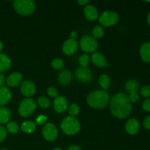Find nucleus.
Here are the masks:
<instances>
[{
	"mask_svg": "<svg viewBox=\"0 0 150 150\" xmlns=\"http://www.w3.org/2000/svg\"><path fill=\"white\" fill-rule=\"evenodd\" d=\"M131 103L127 94H116L110 101V109L111 114L117 118H126L130 115L132 111Z\"/></svg>",
	"mask_w": 150,
	"mask_h": 150,
	"instance_id": "nucleus-1",
	"label": "nucleus"
},
{
	"mask_svg": "<svg viewBox=\"0 0 150 150\" xmlns=\"http://www.w3.org/2000/svg\"><path fill=\"white\" fill-rule=\"evenodd\" d=\"M89 106L97 109L103 108L109 102V95L105 90H96L88 95L86 98Z\"/></svg>",
	"mask_w": 150,
	"mask_h": 150,
	"instance_id": "nucleus-2",
	"label": "nucleus"
},
{
	"mask_svg": "<svg viewBox=\"0 0 150 150\" xmlns=\"http://www.w3.org/2000/svg\"><path fill=\"white\" fill-rule=\"evenodd\" d=\"M60 127H61L62 130L66 135H69V136L76 135V133H79L81 128L79 120L70 116L65 117L62 120Z\"/></svg>",
	"mask_w": 150,
	"mask_h": 150,
	"instance_id": "nucleus-3",
	"label": "nucleus"
},
{
	"mask_svg": "<svg viewBox=\"0 0 150 150\" xmlns=\"http://www.w3.org/2000/svg\"><path fill=\"white\" fill-rule=\"evenodd\" d=\"M15 10L21 16H29L35 10V2L32 0H16L13 2Z\"/></svg>",
	"mask_w": 150,
	"mask_h": 150,
	"instance_id": "nucleus-4",
	"label": "nucleus"
},
{
	"mask_svg": "<svg viewBox=\"0 0 150 150\" xmlns=\"http://www.w3.org/2000/svg\"><path fill=\"white\" fill-rule=\"evenodd\" d=\"M37 107V104L34 100L31 98H25L22 100L18 105V113L21 117H29Z\"/></svg>",
	"mask_w": 150,
	"mask_h": 150,
	"instance_id": "nucleus-5",
	"label": "nucleus"
},
{
	"mask_svg": "<svg viewBox=\"0 0 150 150\" xmlns=\"http://www.w3.org/2000/svg\"><path fill=\"white\" fill-rule=\"evenodd\" d=\"M79 45L84 52L93 53L98 49V42L93 37L90 35H84L81 39Z\"/></svg>",
	"mask_w": 150,
	"mask_h": 150,
	"instance_id": "nucleus-6",
	"label": "nucleus"
},
{
	"mask_svg": "<svg viewBox=\"0 0 150 150\" xmlns=\"http://www.w3.org/2000/svg\"><path fill=\"white\" fill-rule=\"evenodd\" d=\"M119 20L120 16L114 11H105L99 17L100 23L104 26H114Z\"/></svg>",
	"mask_w": 150,
	"mask_h": 150,
	"instance_id": "nucleus-7",
	"label": "nucleus"
},
{
	"mask_svg": "<svg viewBox=\"0 0 150 150\" xmlns=\"http://www.w3.org/2000/svg\"><path fill=\"white\" fill-rule=\"evenodd\" d=\"M42 133L44 139L48 142H54L58 136V130L57 127L51 123H47L44 125Z\"/></svg>",
	"mask_w": 150,
	"mask_h": 150,
	"instance_id": "nucleus-8",
	"label": "nucleus"
},
{
	"mask_svg": "<svg viewBox=\"0 0 150 150\" xmlns=\"http://www.w3.org/2000/svg\"><path fill=\"white\" fill-rule=\"evenodd\" d=\"M76 77L79 81L83 83L89 82L92 79V73L87 67H80L76 70Z\"/></svg>",
	"mask_w": 150,
	"mask_h": 150,
	"instance_id": "nucleus-9",
	"label": "nucleus"
},
{
	"mask_svg": "<svg viewBox=\"0 0 150 150\" xmlns=\"http://www.w3.org/2000/svg\"><path fill=\"white\" fill-rule=\"evenodd\" d=\"M78 48H79V44H78L77 41L76 40L70 38V39L67 40L63 44L62 51L66 55L70 56L76 52Z\"/></svg>",
	"mask_w": 150,
	"mask_h": 150,
	"instance_id": "nucleus-10",
	"label": "nucleus"
},
{
	"mask_svg": "<svg viewBox=\"0 0 150 150\" xmlns=\"http://www.w3.org/2000/svg\"><path fill=\"white\" fill-rule=\"evenodd\" d=\"M21 92L27 98L32 97L36 92V86L32 81H25L21 85Z\"/></svg>",
	"mask_w": 150,
	"mask_h": 150,
	"instance_id": "nucleus-11",
	"label": "nucleus"
},
{
	"mask_svg": "<svg viewBox=\"0 0 150 150\" xmlns=\"http://www.w3.org/2000/svg\"><path fill=\"white\" fill-rule=\"evenodd\" d=\"M54 109L57 113H63L68 108L67 99L63 96H58L55 98L53 103Z\"/></svg>",
	"mask_w": 150,
	"mask_h": 150,
	"instance_id": "nucleus-12",
	"label": "nucleus"
},
{
	"mask_svg": "<svg viewBox=\"0 0 150 150\" xmlns=\"http://www.w3.org/2000/svg\"><path fill=\"white\" fill-rule=\"evenodd\" d=\"M83 13H84L85 18L88 21L96 20L99 16L98 9L92 4H87L86 6H85Z\"/></svg>",
	"mask_w": 150,
	"mask_h": 150,
	"instance_id": "nucleus-13",
	"label": "nucleus"
},
{
	"mask_svg": "<svg viewBox=\"0 0 150 150\" xmlns=\"http://www.w3.org/2000/svg\"><path fill=\"white\" fill-rule=\"evenodd\" d=\"M140 129V124L136 119H130L125 125V130L128 134L136 135Z\"/></svg>",
	"mask_w": 150,
	"mask_h": 150,
	"instance_id": "nucleus-14",
	"label": "nucleus"
},
{
	"mask_svg": "<svg viewBox=\"0 0 150 150\" xmlns=\"http://www.w3.org/2000/svg\"><path fill=\"white\" fill-rule=\"evenodd\" d=\"M22 79H23V76H22L21 73L15 72L7 76V79H6V83L10 87H16L18 85L20 84Z\"/></svg>",
	"mask_w": 150,
	"mask_h": 150,
	"instance_id": "nucleus-15",
	"label": "nucleus"
},
{
	"mask_svg": "<svg viewBox=\"0 0 150 150\" xmlns=\"http://www.w3.org/2000/svg\"><path fill=\"white\" fill-rule=\"evenodd\" d=\"M73 79V75L72 73L69 70H61L58 76V81L59 83L62 85V86H67L70 84Z\"/></svg>",
	"mask_w": 150,
	"mask_h": 150,
	"instance_id": "nucleus-16",
	"label": "nucleus"
},
{
	"mask_svg": "<svg viewBox=\"0 0 150 150\" xmlns=\"http://www.w3.org/2000/svg\"><path fill=\"white\" fill-rule=\"evenodd\" d=\"M12 98V93L7 86L0 87V106L6 105L10 102Z\"/></svg>",
	"mask_w": 150,
	"mask_h": 150,
	"instance_id": "nucleus-17",
	"label": "nucleus"
},
{
	"mask_svg": "<svg viewBox=\"0 0 150 150\" xmlns=\"http://www.w3.org/2000/svg\"><path fill=\"white\" fill-rule=\"evenodd\" d=\"M139 54L144 62L146 63L150 62V41L142 44L139 50Z\"/></svg>",
	"mask_w": 150,
	"mask_h": 150,
	"instance_id": "nucleus-18",
	"label": "nucleus"
},
{
	"mask_svg": "<svg viewBox=\"0 0 150 150\" xmlns=\"http://www.w3.org/2000/svg\"><path fill=\"white\" fill-rule=\"evenodd\" d=\"M91 59H92V63H93L95 66H97V67H103L107 65V62L106 60H105V57H104L101 53L94 52L93 54H92Z\"/></svg>",
	"mask_w": 150,
	"mask_h": 150,
	"instance_id": "nucleus-19",
	"label": "nucleus"
},
{
	"mask_svg": "<svg viewBox=\"0 0 150 150\" xmlns=\"http://www.w3.org/2000/svg\"><path fill=\"white\" fill-rule=\"evenodd\" d=\"M11 67V61L6 54H0V73L7 71Z\"/></svg>",
	"mask_w": 150,
	"mask_h": 150,
	"instance_id": "nucleus-20",
	"label": "nucleus"
},
{
	"mask_svg": "<svg viewBox=\"0 0 150 150\" xmlns=\"http://www.w3.org/2000/svg\"><path fill=\"white\" fill-rule=\"evenodd\" d=\"M139 88V82L134 79H129L125 84V89L129 94L133 93V92H137Z\"/></svg>",
	"mask_w": 150,
	"mask_h": 150,
	"instance_id": "nucleus-21",
	"label": "nucleus"
},
{
	"mask_svg": "<svg viewBox=\"0 0 150 150\" xmlns=\"http://www.w3.org/2000/svg\"><path fill=\"white\" fill-rule=\"evenodd\" d=\"M10 111L7 107H0V125H4L7 123L10 118Z\"/></svg>",
	"mask_w": 150,
	"mask_h": 150,
	"instance_id": "nucleus-22",
	"label": "nucleus"
},
{
	"mask_svg": "<svg viewBox=\"0 0 150 150\" xmlns=\"http://www.w3.org/2000/svg\"><path fill=\"white\" fill-rule=\"evenodd\" d=\"M21 127L24 133H32L36 129V125L32 121H25L22 123Z\"/></svg>",
	"mask_w": 150,
	"mask_h": 150,
	"instance_id": "nucleus-23",
	"label": "nucleus"
},
{
	"mask_svg": "<svg viewBox=\"0 0 150 150\" xmlns=\"http://www.w3.org/2000/svg\"><path fill=\"white\" fill-rule=\"evenodd\" d=\"M99 84L103 89V90H105L108 89L111 84V81L109 77L106 74H102L99 77Z\"/></svg>",
	"mask_w": 150,
	"mask_h": 150,
	"instance_id": "nucleus-24",
	"label": "nucleus"
},
{
	"mask_svg": "<svg viewBox=\"0 0 150 150\" xmlns=\"http://www.w3.org/2000/svg\"><path fill=\"white\" fill-rule=\"evenodd\" d=\"M104 35V29L101 26H96L92 29V37L96 39L101 38Z\"/></svg>",
	"mask_w": 150,
	"mask_h": 150,
	"instance_id": "nucleus-25",
	"label": "nucleus"
},
{
	"mask_svg": "<svg viewBox=\"0 0 150 150\" xmlns=\"http://www.w3.org/2000/svg\"><path fill=\"white\" fill-rule=\"evenodd\" d=\"M18 130H19L18 125L17 123L15 122L11 121V122H8L7 123L6 130H7L9 133L14 134V133H17V132L18 131Z\"/></svg>",
	"mask_w": 150,
	"mask_h": 150,
	"instance_id": "nucleus-26",
	"label": "nucleus"
},
{
	"mask_svg": "<svg viewBox=\"0 0 150 150\" xmlns=\"http://www.w3.org/2000/svg\"><path fill=\"white\" fill-rule=\"evenodd\" d=\"M51 67L57 70H62L64 67V62L60 58H55L51 62Z\"/></svg>",
	"mask_w": 150,
	"mask_h": 150,
	"instance_id": "nucleus-27",
	"label": "nucleus"
},
{
	"mask_svg": "<svg viewBox=\"0 0 150 150\" xmlns=\"http://www.w3.org/2000/svg\"><path fill=\"white\" fill-rule=\"evenodd\" d=\"M38 103L42 108H48L51 105V101L46 97H40L38 99Z\"/></svg>",
	"mask_w": 150,
	"mask_h": 150,
	"instance_id": "nucleus-28",
	"label": "nucleus"
},
{
	"mask_svg": "<svg viewBox=\"0 0 150 150\" xmlns=\"http://www.w3.org/2000/svg\"><path fill=\"white\" fill-rule=\"evenodd\" d=\"M79 106L76 103H73L71 105H70L67 108V111H68L69 114L70 115V117H75L76 115H78L79 113Z\"/></svg>",
	"mask_w": 150,
	"mask_h": 150,
	"instance_id": "nucleus-29",
	"label": "nucleus"
},
{
	"mask_svg": "<svg viewBox=\"0 0 150 150\" xmlns=\"http://www.w3.org/2000/svg\"><path fill=\"white\" fill-rule=\"evenodd\" d=\"M79 62L80 64L81 67H87L89 63V57L87 54H82L79 57Z\"/></svg>",
	"mask_w": 150,
	"mask_h": 150,
	"instance_id": "nucleus-30",
	"label": "nucleus"
},
{
	"mask_svg": "<svg viewBox=\"0 0 150 150\" xmlns=\"http://www.w3.org/2000/svg\"><path fill=\"white\" fill-rule=\"evenodd\" d=\"M141 94L143 97L146 98H149L150 97V86L146 85L142 87V90H141Z\"/></svg>",
	"mask_w": 150,
	"mask_h": 150,
	"instance_id": "nucleus-31",
	"label": "nucleus"
},
{
	"mask_svg": "<svg viewBox=\"0 0 150 150\" xmlns=\"http://www.w3.org/2000/svg\"><path fill=\"white\" fill-rule=\"evenodd\" d=\"M47 92H48V95L51 98H57L58 97V90L56 89L54 86H50L49 88L47 90Z\"/></svg>",
	"mask_w": 150,
	"mask_h": 150,
	"instance_id": "nucleus-32",
	"label": "nucleus"
},
{
	"mask_svg": "<svg viewBox=\"0 0 150 150\" xmlns=\"http://www.w3.org/2000/svg\"><path fill=\"white\" fill-rule=\"evenodd\" d=\"M142 108L146 112H150V98H146L143 101Z\"/></svg>",
	"mask_w": 150,
	"mask_h": 150,
	"instance_id": "nucleus-33",
	"label": "nucleus"
},
{
	"mask_svg": "<svg viewBox=\"0 0 150 150\" xmlns=\"http://www.w3.org/2000/svg\"><path fill=\"white\" fill-rule=\"evenodd\" d=\"M47 122V117L44 115H40L37 117L35 123H37L39 125H42L45 124Z\"/></svg>",
	"mask_w": 150,
	"mask_h": 150,
	"instance_id": "nucleus-34",
	"label": "nucleus"
},
{
	"mask_svg": "<svg viewBox=\"0 0 150 150\" xmlns=\"http://www.w3.org/2000/svg\"><path fill=\"white\" fill-rule=\"evenodd\" d=\"M128 97L131 103H136L139 100V95L138 92H133V93L129 94Z\"/></svg>",
	"mask_w": 150,
	"mask_h": 150,
	"instance_id": "nucleus-35",
	"label": "nucleus"
},
{
	"mask_svg": "<svg viewBox=\"0 0 150 150\" xmlns=\"http://www.w3.org/2000/svg\"><path fill=\"white\" fill-rule=\"evenodd\" d=\"M7 137V130L2 126H0V143L3 142Z\"/></svg>",
	"mask_w": 150,
	"mask_h": 150,
	"instance_id": "nucleus-36",
	"label": "nucleus"
},
{
	"mask_svg": "<svg viewBox=\"0 0 150 150\" xmlns=\"http://www.w3.org/2000/svg\"><path fill=\"white\" fill-rule=\"evenodd\" d=\"M144 127L146 129V130H150V116L145 117L143 122Z\"/></svg>",
	"mask_w": 150,
	"mask_h": 150,
	"instance_id": "nucleus-37",
	"label": "nucleus"
},
{
	"mask_svg": "<svg viewBox=\"0 0 150 150\" xmlns=\"http://www.w3.org/2000/svg\"><path fill=\"white\" fill-rule=\"evenodd\" d=\"M78 3H79L80 5L86 6L89 3V0H79V1H78Z\"/></svg>",
	"mask_w": 150,
	"mask_h": 150,
	"instance_id": "nucleus-38",
	"label": "nucleus"
},
{
	"mask_svg": "<svg viewBox=\"0 0 150 150\" xmlns=\"http://www.w3.org/2000/svg\"><path fill=\"white\" fill-rule=\"evenodd\" d=\"M4 83H5V79H4V76H3L1 73H0V87L4 86Z\"/></svg>",
	"mask_w": 150,
	"mask_h": 150,
	"instance_id": "nucleus-39",
	"label": "nucleus"
},
{
	"mask_svg": "<svg viewBox=\"0 0 150 150\" xmlns=\"http://www.w3.org/2000/svg\"><path fill=\"white\" fill-rule=\"evenodd\" d=\"M67 150H82V149L80 146H77V145H73V146H70V147L67 148Z\"/></svg>",
	"mask_w": 150,
	"mask_h": 150,
	"instance_id": "nucleus-40",
	"label": "nucleus"
},
{
	"mask_svg": "<svg viewBox=\"0 0 150 150\" xmlns=\"http://www.w3.org/2000/svg\"><path fill=\"white\" fill-rule=\"evenodd\" d=\"M76 37H77V32H75V31L72 32V33H71V39L76 40Z\"/></svg>",
	"mask_w": 150,
	"mask_h": 150,
	"instance_id": "nucleus-41",
	"label": "nucleus"
},
{
	"mask_svg": "<svg viewBox=\"0 0 150 150\" xmlns=\"http://www.w3.org/2000/svg\"><path fill=\"white\" fill-rule=\"evenodd\" d=\"M146 20H147V23L150 26V12L149 13V14H148L147 16V18H146Z\"/></svg>",
	"mask_w": 150,
	"mask_h": 150,
	"instance_id": "nucleus-42",
	"label": "nucleus"
},
{
	"mask_svg": "<svg viewBox=\"0 0 150 150\" xmlns=\"http://www.w3.org/2000/svg\"><path fill=\"white\" fill-rule=\"evenodd\" d=\"M2 49H3V44L2 42H1V41L0 40V52L2 51Z\"/></svg>",
	"mask_w": 150,
	"mask_h": 150,
	"instance_id": "nucleus-43",
	"label": "nucleus"
},
{
	"mask_svg": "<svg viewBox=\"0 0 150 150\" xmlns=\"http://www.w3.org/2000/svg\"><path fill=\"white\" fill-rule=\"evenodd\" d=\"M53 150H62V149H60V148H58V147H57V148H54V149Z\"/></svg>",
	"mask_w": 150,
	"mask_h": 150,
	"instance_id": "nucleus-44",
	"label": "nucleus"
},
{
	"mask_svg": "<svg viewBox=\"0 0 150 150\" xmlns=\"http://www.w3.org/2000/svg\"><path fill=\"white\" fill-rule=\"evenodd\" d=\"M0 150H8V149H0Z\"/></svg>",
	"mask_w": 150,
	"mask_h": 150,
	"instance_id": "nucleus-45",
	"label": "nucleus"
}]
</instances>
